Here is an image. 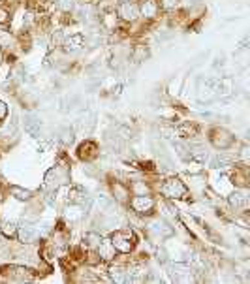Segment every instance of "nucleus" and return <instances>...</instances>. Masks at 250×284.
<instances>
[{
	"label": "nucleus",
	"mask_w": 250,
	"mask_h": 284,
	"mask_svg": "<svg viewBox=\"0 0 250 284\" xmlns=\"http://www.w3.org/2000/svg\"><path fill=\"white\" fill-rule=\"evenodd\" d=\"M229 202H231L233 207H245L249 200H247V194L245 192H237V194H233V196H231V200H229Z\"/></svg>",
	"instance_id": "f8f14e48"
},
{
	"label": "nucleus",
	"mask_w": 250,
	"mask_h": 284,
	"mask_svg": "<svg viewBox=\"0 0 250 284\" xmlns=\"http://www.w3.org/2000/svg\"><path fill=\"white\" fill-rule=\"evenodd\" d=\"M162 192L166 194L168 198H173V200H186V198H188L186 184H184L181 179H175V177H171V179H168V181L164 182Z\"/></svg>",
	"instance_id": "f03ea898"
},
{
	"label": "nucleus",
	"mask_w": 250,
	"mask_h": 284,
	"mask_svg": "<svg viewBox=\"0 0 250 284\" xmlns=\"http://www.w3.org/2000/svg\"><path fill=\"white\" fill-rule=\"evenodd\" d=\"M130 57H132V60H134L136 64H139V62H143V60L149 57V49L145 46H136Z\"/></svg>",
	"instance_id": "6e6552de"
},
{
	"label": "nucleus",
	"mask_w": 250,
	"mask_h": 284,
	"mask_svg": "<svg viewBox=\"0 0 250 284\" xmlns=\"http://www.w3.org/2000/svg\"><path fill=\"white\" fill-rule=\"evenodd\" d=\"M160 12V4L156 0H145L143 4H139V13L145 19H154Z\"/></svg>",
	"instance_id": "423d86ee"
},
{
	"label": "nucleus",
	"mask_w": 250,
	"mask_h": 284,
	"mask_svg": "<svg viewBox=\"0 0 250 284\" xmlns=\"http://www.w3.org/2000/svg\"><path fill=\"white\" fill-rule=\"evenodd\" d=\"M13 192L19 194V198H17V200H28V198H30V192H26V190H25V192H21L19 188H13Z\"/></svg>",
	"instance_id": "a211bd4d"
},
{
	"label": "nucleus",
	"mask_w": 250,
	"mask_h": 284,
	"mask_svg": "<svg viewBox=\"0 0 250 284\" xmlns=\"http://www.w3.org/2000/svg\"><path fill=\"white\" fill-rule=\"evenodd\" d=\"M109 241H111L113 249L117 250V252H121V254L132 252L137 245V237L132 230H119V232H115L113 235H111Z\"/></svg>",
	"instance_id": "f257e3e1"
},
{
	"label": "nucleus",
	"mask_w": 250,
	"mask_h": 284,
	"mask_svg": "<svg viewBox=\"0 0 250 284\" xmlns=\"http://www.w3.org/2000/svg\"><path fill=\"white\" fill-rule=\"evenodd\" d=\"M113 194L119 202H126V200L130 198V190H128V186L121 184V182H115L113 184Z\"/></svg>",
	"instance_id": "0eeeda50"
},
{
	"label": "nucleus",
	"mask_w": 250,
	"mask_h": 284,
	"mask_svg": "<svg viewBox=\"0 0 250 284\" xmlns=\"http://www.w3.org/2000/svg\"><path fill=\"white\" fill-rule=\"evenodd\" d=\"M179 4H181V0H162V2H160V8H162V10H175Z\"/></svg>",
	"instance_id": "2eb2a0df"
},
{
	"label": "nucleus",
	"mask_w": 250,
	"mask_h": 284,
	"mask_svg": "<svg viewBox=\"0 0 250 284\" xmlns=\"http://www.w3.org/2000/svg\"><path fill=\"white\" fill-rule=\"evenodd\" d=\"M0 232L4 233V235H8V237H13L15 233H17V230H15V224L13 222H0Z\"/></svg>",
	"instance_id": "ddd939ff"
},
{
	"label": "nucleus",
	"mask_w": 250,
	"mask_h": 284,
	"mask_svg": "<svg viewBox=\"0 0 250 284\" xmlns=\"http://www.w3.org/2000/svg\"><path fill=\"white\" fill-rule=\"evenodd\" d=\"M130 207L139 213V215H149L152 209H154V200L150 196H136L132 202H130Z\"/></svg>",
	"instance_id": "39448f33"
},
{
	"label": "nucleus",
	"mask_w": 250,
	"mask_h": 284,
	"mask_svg": "<svg viewBox=\"0 0 250 284\" xmlns=\"http://www.w3.org/2000/svg\"><path fill=\"white\" fill-rule=\"evenodd\" d=\"M10 19H12V12L6 6H0V25L10 23Z\"/></svg>",
	"instance_id": "4468645a"
},
{
	"label": "nucleus",
	"mask_w": 250,
	"mask_h": 284,
	"mask_svg": "<svg viewBox=\"0 0 250 284\" xmlns=\"http://www.w3.org/2000/svg\"><path fill=\"white\" fill-rule=\"evenodd\" d=\"M117 15L123 19V21H128V23H134L141 17L139 13V4L136 0H125L123 4H119L117 8Z\"/></svg>",
	"instance_id": "20e7f679"
},
{
	"label": "nucleus",
	"mask_w": 250,
	"mask_h": 284,
	"mask_svg": "<svg viewBox=\"0 0 250 284\" xmlns=\"http://www.w3.org/2000/svg\"><path fill=\"white\" fill-rule=\"evenodd\" d=\"M98 249H100V254H102L105 260H109L115 252H117V250L113 249V245H111V241H102V243L98 245Z\"/></svg>",
	"instance_id": "9d476101"
},
{
	"label": "nucleus",
	"mask_w": 250,
	"mask_h": 284,
	"mask_svg": "<svg viewBox=\"0 0 250 284\" xmlns=\"http://www.w3.org/2000/svg\"><path fill=\"white\" fill-rule=\"evenodd\" d=\"M209 141L215 149L224 151V149H229L233 145V134L227 132L226 128H213L209 132Z\"/></svg>",
	"instance_id": "7ed1b4c3"
},
{
	"label": "nucleus",
	"mask_w": 250,
	"mask_h": 284,
	"mask_svg": "<svg viewBox=\"0 0 250 284\" xmlns=\"http://www.w3.org/2000/svg\"><path fill=\"white\" fill-rule=\"evenodd\" d=\"M6 115H8V105L0 100V121H4V119H6Z\"/></svg>",
	"instance_id": "f3484780"
},
{
	"label": "nucleus",
	"mask_w": 250,
	"mask_h": 284,
	"mask_svg": "<svg viewBox=\"0 0 250 284\" xmlns=\"http://www.w3.org/2000/svg\"><path fill=\"white\" fill-rule=\"evenodd\" d=\"M83 241H85V245H87L89 249H98V245L102 243V237H100L98 233H94V232H89V233H85Z\"/></svg>",
	"instance_id": "1a4fd4ad"
},
{
	"label": "nucleus",
	"mask_w": 250,
	"mask_h": 284,
	"mask_svg": "<svg viewBox=\"0 0 250 284\" xmlns=\"http://www.w3.org/2000/svg\"><path fill=\"white\" fill-rule=\"evenodd\" d=\"M10 46H12V36L6 34V32H4V34H0V47H2V49H6V47H10Z\"/></svg>",
	"instance_id": "dca6fc26"
},
{
	"label": "nucleus",
	"mask_w": 250,
	"mask_h": 284,
	"mask_svg": "<svg viewBox=\"0 0 250 284\" xmlns=\"http://www.w3.org/2000/svg\"><path fill=\"white\" fill-rule=\"evenodd\" d=\"M19 237L23 239L25 243H28V241H32L36 237V230L32 226H23L19 228Z\"/></svg>",
	"instance_id": "9b49d317"
}]
</instances>
